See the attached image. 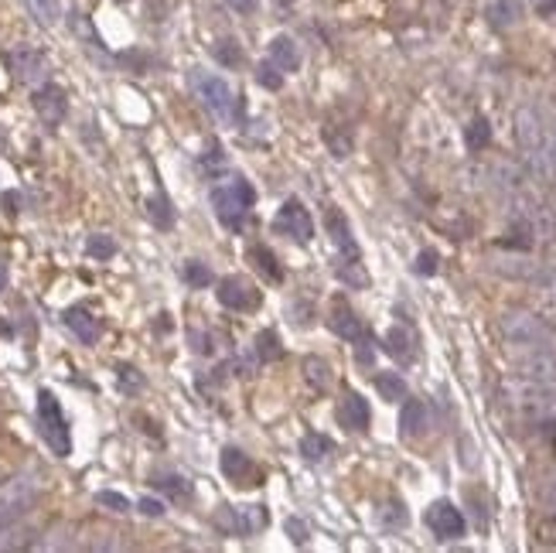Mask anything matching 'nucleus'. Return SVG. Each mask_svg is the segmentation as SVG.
I'll return each instance as SVG.
<instances>
[{"label":"nucleus","mask_w":556,"mask_h":553,"mask_svg":"<svg viewBox=\"0 0 556 553\" xmlns=\"http://www.w3.org/2000/svg\"><path fill=\"white\" fill-rule=\"evenodd\" d=\"M498 328L512 349H556V328L533 311H505Z\"/></svg>","instance_id":"1"},{"label":"nucleus","mask_w":556,"mask_h":553,"mask_svg":"<svg viewBox=\"0 0 556 553\" xmlns=\"http://www.w3.org/2000/svg\"><path fill=\"white\" fill-rule=\"evenodd\" d=\"M505 399L512 403V410L526 421H546V417H556V386H546V383H533V379L515 376L505 383Z\"/></svg>","instance_id":"2"},{"label":"nucleus","mask_w":556,"mask_h":553,"mask_svg":"<svg viewBox=\"0 0 556 553\" xmlns=\"http://www.w3.org/2000/svg\"><path fill=\"white\" fill-rule=\"evenodd\" d=\"M253 188L246 185L243 178H232V181H225V185H215L212 188V209H215V216L223 225L229 229H239L243 219L249 216V209H253Z\"/></svg>","instance_id":"3"},{"label":"nucleus","mask_w":556,"mask_h":553,"mask_svg":"<svg viewBox=\"0 0 556 553\" xmlns=\"http://www.w3.org/2000/svg\"><path fill=\"white\" fill-rule=\"evenodd\" d=\"M38 431L45 444L59 454V458H68L72 454V431H68V421L62 414V403L55 399L51 390H42L38 393Z\"/></svg>","instance_id":"4"},{"label":"nucleus","mask_w":556,"mask_h":553,"mask_svg":"<svg viewBox=\"0 0 556 553\" xmlns=\"http://www.w3.org/2000/svg\"><path fill=\"white\" fill-rule=\"evenodd\" d=\"M35 499H38V478L35 475H14L11 482H4L0 486V530L21 523L35 506Z\"/></svg>","instance_id":"5"},{"label":"nucleus","mask_w":556,"mask_h":553,"mask_svg":"<svg viewBox=\"0 0 556 553\" xmlns=\"http://www.w3.org/2000/svg\"><path fill=\"white\" fill-rule=\"evenodd\" d=\"M192 89H195V96L201 99L205 110L223 116V120H232V113H236V96H232V89H229L225 79L195 68V72H192Z\"/></svg>","instance_id":"6"},{"label":"nucleus","mask_w":556,"mask_h":553,"mask_svg":"<svg viewBox=\"0 0 556 553\" xmlns=\"http://www.w3.org/2000/svg\"><path fill=\"white\" fill-rule=\"evenodd\" d=\"M519 352L522 355L515 359V376L556 386V349H519Z\"/></svg>","instance_id":"7"},{"label":"nucleus","mask_w":556,"mask_h":553,"mask_svg":"<svg viewBox=\"0 0 556 553\" xmlns=\"http://www.w3.org/2000/svg\"><path fill=\"white\" fill-rule=\"evenodd\" d=\"M273 229H277V233H284V236H290L294 243H308V240L314 236V219L301 201L287 199L284 205H280L277 219H273Z\"/></svg>","instance_id":"8"},{"label":"nucleus","mask_w":556,"mask_h":553,"mask_svg":"<svg viewBox=\"0 0 556 553\" xmlns=\"http://www.w3.org/2000/svg\"><path fill=\"white\" fill-rule=\"evenodd\" d=\"M427 526H430V533L437 536V540H461L467 530L465 516H461V510L454 506V502H447V499H441V502H434L430 510H427Z\"/></svg>","instance_id":"9"},{"label":"nucleus","mask_w":556,"mask_h":553,"mask_svg":"<svg viewBox=\"0 0 556 553\" xmlns=\"http://www.w3.org/2000/svg\"><path fill=\"white\" fill-rule=\"evenodd\" d=\"M219 304L229 311H253L260 308V290L253 288L246 277H223L219 280Z\"/></svg>","instance_id":"10"},{"label":"nucleus","mask_w":556,"mask_h":553,"mask_svg":"<svg viewBox=\"0 0 556 553\" xmlns=\"http://www.w3.org/2000/svg\"><path fill=\"white\" fill-rule=\"evenodd\" d=\"M31 103H35V113L45 120L48 127H59L62 120H66L68 113V99H66V89L55 86V83H45V86L35 89V96H31Z\"/></svg>","instance_id":"11"},{"label":"nucleus","mask_w":556,"mask_h":553,"mask_svg":"<svg viewBox=\"0 0 556 553\" xmlns=\"http://www.w3.org/2000/svg\"><path fill=\"white\" fill-rule=\"evenodd\" d=\"M219 516L229 519L225 530L236 533V536H253V533L267 530V523H270V516L263 506H223Z\"/></svg>","instance_id":"12"},{"label":"nucleus","mask_w":556,"mask_h":553,"mask_svg":"<svg viewBox=\"0 0 556 553\" xmlns=\"http://www.w3.org/2000/svg\"><path fill=\"white\" fill-rule=\"evenodd\" d=\"M325 229H328V236H332L334 249L341 253V264H362L356 236H352V229H348V219H345L338 209H328V212H325Z\"/></svg>","instance_id":"13"},{"label":"nucleus","mask_w":556,"mask_h":553,"mask_svg":"<svg viewBox=\"0 0 556 553\" xmlns=\"http://www.w3.org/2000/svg\"><path fill=\"white\" fill-rule=\"evenodd\" d=\"M223 475L236 486H260V471L249 462V454H243L239 447H225L223 451Z\"/></svg>","instance_id":"14"},{"label":"nucleus","mask_w":556,"mask_h":553,"mask_svg":"<svg viewBox=\"0 0 556 553\" xmlns=\"http://www.w3.org/2000/svg\"><path fill=\"white\" fill-rule=\"evenodd\" d=\"M11 68H14V75L21 83H42L48 72V62L38 48H18V51H11Z\"/></svg>","instance_id":"15"},{"label":"nucleus","mask_w":556,"mask_h":553,"mask_svg":"<svg viewBox=\"0 0 556 553\" xmlns=\"http://www.w3.org/2000/svg\"><path fill=\"white\" fill-rule=\"evenodd\" d=\"M328 325H332V332L338 338H345V342H358L362 335H365V325L358 321V314L345 301H334L332 304V314H328Z\"/></svg>","instance_id":"16"},{"label":"nucleus","mask_w":556,"mask_h":553,"mask_svg":"<svg viewBox=\"0 0 556 553\" xmlns=\"http://www.w3.org/2000/svg\"><path fill=\"white\" fill-rule=\"evenodd\" d=\"M62 321H66V328L82 345H96L99 342V318L92 314V311H86V308H68L66 314H62Z\"/></svg>","instance_id":"17"},{"label":"nucleus","mask_w":556,"mask_h":553,"mask_svg":"<svg viewBox=\"0 0 556 553\" xmlns=\"http://www.w3.org/2000/svg\"><path fill=\"white\" fill-rule=\"evenodd\" d=\"M338 421H341L345 431H365L369 421H372L365 397H362V393H345L341 407H338Z\"/></svg>","instance_id":"18"},{"label":"nucleus","mask_w":556,"mask_h":553,"mask_svg":"<svg viewBox=\"0 0 556 553\" xmlns=\"http://www.w3.org/2000/svg\"><path fill=\"white\" fill-rule=\"evenodd\" d=\"M267 59L280 68V72H297V68H301V48H297V42H294L290 35H277V38L270 42Z\"/></svg>","instance_id":"19"},{"label":"nucleus","mask_w":556,"mask_h":553,"mask_svg":"<svg viewBox=\"0 0 556 553\" xmlns=\"http://www.w3.org/2000/svg\"><path fill=\"white\" fill-rule=\"evenodd\" d=\"M400 431L406 438H420L423 431H427V407H423L420 399H403Z\"/></svg>","instance_id":"20"},{"label":"nucleus","mask_w":556,"mask_h":553,"mask_svg":"<svg viewBox=\"0 0 556 553\" xmlns=\"http://www.w3.org/2000/svg\"><path fill=\"white\" fill-rule=\"evenodd\" d=\"M489 21L495 28H512V24L522 21V7H519V0H491L489 4Z\"/></svg>","instance_id":"21"},{"label":"nucleus","mask_w":556,"mask_h":553,"mask_svg":"<svg viewBox=\"0 0 556 553\" xmlns=\"http://www.w3.org/2000/svg\"><path fill=\"white\" fill-rule=\"evenodd\" d=\"M151 486L161 488V492H168L171 499H192V482H188L184 475H171V471H157V475H151Z\"/></svg>","instance_id":"22"},{"label":"nucleus","mask_w":556,"mask_h":553,"mask_svg":"<svg viewBox=\"0 0 556 553\" xmlns=\"http://www.w3.org/2000/svg\"><path fill=\"white\" fill-rule=\"evenodd\" d=\"M386 352L393 355V359H400V362H410L413 359V338H410V332L406 328H389L386 332Z\"/></svg>","instance_id":"23"},{"label":"nucleus","mask_w":556,"mask_h":553,"mask_svg":"<svg viewBox=\"0 0 556 553\" xmlns=\"http://www.w3.org/2000/svg\"><path fill=\"white\" fill-rule=\"evenodd\" d=\"M249 264L256 266L267 280H280V277H284V270L277 266V257L270 253L267 246H249Z\"/></svg>","instance_id":"24"},{"label":"nucleus","mask_w":556,"mask_h":553,"mask_svg":"<svg viewBox=\"0 0 556 553\" xmlns=\"http://www.w3.org/2000/svg\"><path fill=\"white\" fill-rule=\"evenodd\" d=\"M376 390L386 403H400V399H406V383H403L400 373H379Z\"/></svg>","instance_id":"25"},{"label":"nucleus","mask_w":556,"mask_h":553,"mask_svg":"<svg viewBox=\"0 0 556 553\" xmlns=\"http://www.w3.org/2000/svg\"><path fill=\"white\" fill-rule=\"evenodd\" d=\"M304 376H308V383L317 386V390H328V386H332V366H328L325 359L308 355V359H304Z\"/></svg>","instance_id":"26"},{"label":"nucleus","mask_w":556,"mask_h":553,"mask_svg":"<svg viewBox=\"0 0 556 553\" xmlns=\"http://www.w3.org/2000/svg\"><path fill=\"white\" fill-rule=\"evenodd\" d=\"M212 55H215V62H223L225 68L243 66V48L232 42V38H219V42L212 44Z\"/></svg>","instance_id":"27"},{"label":"nucleus","mask_w":556,"mask_h":553,"mask_svg":"<svg viewBox=\"0 0 556 553\" xmlns=\"http://www.w3.org/2000/svg\"><path fill=\"white\" fill-rule=\"evenodd\" d=\"M489 140H491V127H489V120H471V127H465V144H467V151H482V147H489Z\"/></svg>","instance_id":"28"},{"label":"nucleus","mask_w":556,"mask_h":553,"mask_svg":"<svg viewBox=\"0 0 556 553\" xmlns=\"http://www.w3.org/2000/svg\"><path fill=\"white\" fill-rule=\"evenodd\" d=\"M147 216H151L154 225H161V229H171V225H175V209H171V201L164 199V195H154V199L147 201Z\"/></svg>","instance_id":"29"},{"label":"nucleus","mask_w":556,"mask_h":553,"mask_svg":"<svg viewBox=\"0 0 556 553\" xmlns=\"http://www.w3.org/2000/svg\"><path fill=\"white\" fill-rule=\"evenodd\" d=\"M328 451H332V441H328L325 434H304V441H301V454H304L308 462H321V458H328Z\"/></svg>","instance_id":"30"},{"label":"nucleus","mask_w":556,"mask_h":553,"mask_svg":"<svg viewBox=\"0 0 556 553\" xmlns=\"http://www.w3.org/2000/svg\"><path fill=\"white\" fill-rule=\"evenodd\" d=\"M27 7H31V14H35V21L51 28V24L59 21V0H27Z\"/></svg>","instance_id":"31"},{"label":"nucleus","mask_w":556,"mask_h":553,"mask_svg":"<svg viewBox=\"0 0 556 553\" xmlns=\"http://www.w3.org/2000/svg\"><path fill=\"white\" fill-rule=\"evenodd\" d=\"M256 355L263 359V362H273V359H280L284 349H280V338L273 332H260L256 335Z\"/></svg>","instance_id":"32"},{"label":"nucleus","mask_w":556,"mask_h":553,"mask_svg":"<svg viewBox=\"0 0 556 553\" xmlns=\"http://www.w3.org/2000/svg\"><path fill=\"white\" fill-rule=\"evenodd\" d=\"M256 83L263 89H280L284 86V72L267 59V62H260V68H256Z\"/></svg>","instance_id":"33"},{"label":"nucleus","mask_w":556,"mask_h":553,"mask_svg":"<svg viewBox=\"0 0 556 553\" xmlns=\"http://www.w3.org/2000/svg\"><path fill=\"white\" fill-rule=\"evenodd\" d=\"M184 280L192 284V288H208L212 284V270L199 260H192V264H184Z\"/></svg>","instance_id":"34"},{"label":"nucleus","mask_w":556,"mask_h":553,"mask_svg":"<svg viewBox=\"0 0 556 553\" xmlns=\"http://www.w3.org/2000/svg\"><path fill=\"white\" fill-rule=\"evenodd\" d=\"M86 253H90L92 260H110L113 253H116V243H113L110 236H90Z\"/></svg>","instance_id":"35"},{"label":"nucleus","mask_w":556,"mask_h":553,"mask_svg":"<svg viewBox=\"0 0 556 553\" xmlns=\"http://www.w3.org/2000/svg\"><path fill=\"white\" fill-rule=\"evenodd\" d=\"M96 502H99V506H106V510H113V512H130V499H127V495H120V492H110V488L96 492Z\"/></svg>","instance_id":"36"},{"label":"nucleus","mask_w":556,"mask_h":553,"mask_svg":"<svg viewBox=\"0 0 556 553\" xmlns=\"http://www.w3.org/2000/svg\"><path fill=\"white\" fill-rule=\"evenodd\" d=\"M356 359L362 362V366H372V359H376V349H372V335H369V332H365L356 342Z\"/></svg>","instance_id":"37"},{"label":"nucleus","mask_w":556,"mask_h":553,"mask_svg":"<svg viewBox=\"0 0 556 553\" xmlns=\"http://www.w3.org/2000/svg\"><path fill=\"white\" fill-rule=\"evenodd\" d=\"M437 253L434 249H423L420 257H417V273H423V277H430V273H437Z\"/></svg>","instance_id":"38"},{"label":"nucleus","mask_w":556,"mask_h":553,"mask_svg":"<svg viewBox=\"0 0 556 553\" xmlns=\"http://www.w3.org/2000/svg\"><path fill=\"white\" fill-rule=\"evenodd\" d=\"M539 540H543L546 547H556V510L539 523Z\"/></svg>","instance_id":"39"},{"label":"nucleus","mask_w":556,"mask_h":553,"mask_svg":"<svg viewBox=\"0 0 556 553\" xmlns=\"http://www.w3.org/2000/svg\"><path fill=\"white\" fill-rule=\"evenodd\" d=\"M287 536L297 543V547H304V543H308V526H304L301 519H294V516H290L287 519Z\"/></svg>","instance_id":"40"},{"label":"nucleus","mask_w":556,"mask_h":553,"mask_svg":"<svg viewBox=\"0 0 556 553\" xmlns=\"http://www.w3.org/2000/svg\"><path fill=\"white\" fill-rule=\"evenodd\" d=\"M116 373H120V383H123V386H130V390H137V386L144 383V379L137 376L134 366H116Z\"/></svg>","instance_id":"41"},{"label":"nucleus","mask_w":556,"mask_h":553,"mask_svg":"<svg viewBox=\"0 0 556 553\" xmlns=\"http://www.w3.org/2000/svg\"><path fill=\"white\" fill-rule=\"evenodd\" d=\"M140 512L144 516H164V502H157V499H140Z\"/></svg>","instance_id":"42"},{"label":"nucleus","mask_w":556,"mask_h":553,"mask_svg":"<svg viewBox=\"0 0 556 553\" xmlns=\"http://www.w3.org/2000/svg\"><path fill=\"white\" fill-rule=\"evenodd\" d=\"M256 4H260V0H229V7H236L239 14H253V11H256Z\"/></svg>","instance_id":"43"},{"label":"nucleus","mask_w":556,"mask_h":553,"mask_svg":"<svg viewBox=\"0 0 556 553\" xmlns=\"http://www.w3.org/2000/svg\"><path fill=\"white\" fill-rule=\"evenodd\" d=\"M4 288H7V266L0 264V290H4Z\"/></svg>","instance_id":"44"},{"label":"nucleus","mask_w":556,"mask_h":553,"mask_svg":"<svg viewBox=\"0 0 556 553\" xmlns=\"http://www.w3.org/2000/svg\"><path fill=\"white\" fill-rule=\"evenodd\" d=\"M550 502H553V506H556V478H553V482H550Z\"/></svg>","instance_id":"45"}]
</instances>
